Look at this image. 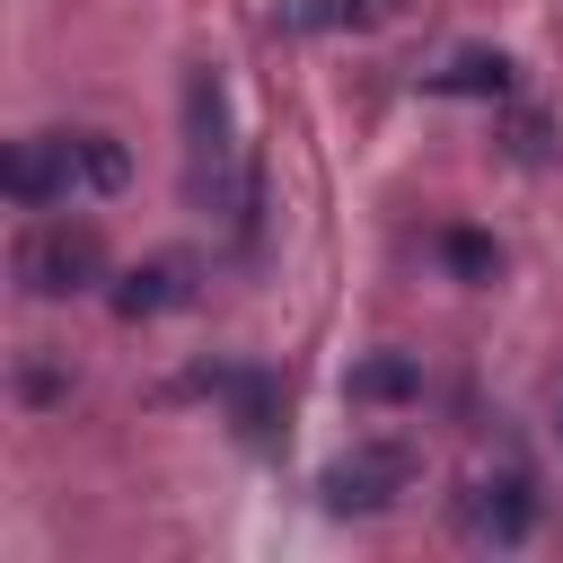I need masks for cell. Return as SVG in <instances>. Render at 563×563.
I'll return each instance as SVG.
<instances>
[{
  "label": "cell",
  "instance_id": "cell-2",
  "mask_svg": "<svg viewBox=\"0 0 563 563\" xmlns=\"http://www.w3.org/2000/svg\"><path fill=\"white\" fill-rule=\"evenodd\" d=\"M9 273H18V290H26V299H79V290H97V282H106V238H97L88 220L44 211V220H26V229H18Z\"/></svg>",
  "mask_w": 563,
  "mask_h": 563
},
{
  "label": "cell",
  "instance_id": "cell-11",
  "mask_svg": "<svg viewBox=\"0 0 563 563\" xmlns=\"http://www.w3.org/2000/svg\"><path fill=\"white\" fill-rule=\"evenodd\" d=\"M554 422H563V405H554Z\"/></svg>",
  "mask_w": 563,
  "mask_h": 563
},
{
  "label": "cell",
  "instance_id": "cell-4",
  "mask_svg": "<svg viewBox=\"0 0 563 563\" xmlns=\"http://www.w3.org/2000/svg\"><path fill=\"white\" fill-rule=\"evenodd\" d=\"M449 510H457V537H475V545H528V528H537V484H528L519 466H501V475H475Z\"/></svg>",
  "mask_w": 563,
  "mask_h": 563
},
{
  "label": "cell",
  "instance_id": "cell-7",
  "mask_svg": "<svg viewBox=\"0 0 563 563\" xmlns=\"http://www.w3.org/2000/svg\"><path fill=\"white\" fill-rule=\"evenodd\" d=\"M413 0H273V35H361V26H387L405 18Z\"/></svg>",
  "mask_w": 563,
  "mask_h": 563
},
{
  "label": "cell",
  "instance_id": "cell-10",
  "mask_svg": "<svg viewBox=\"0 0 563 563\" xmlns=\"http://www.w3.org/2000/svg\"><path fill=\"white\" fill-rule=\"evenodd\" d=\"M440 264H449L457 282H493V273H501V246L475 238V229H440Z\"/></svg>",
  "mask_w": 563,
  "mask_h": 563
},
{
  "label": "cell",
  "instance_id": "cell-5",
  "mask_svg": "<svg viewBox=\"0 0 563 563\" xmlns=\"http://www.w3.org/2000/svg\"><path fill=\"white\" fill-rule=\"evenodd\" d=\"M185 150H194V176L202 185H229V88L220 70H185Z\"/></svg>",
  "mask_w": 563,
  "mask_h": 563
},
{
  "label": "cell",
  "instance_id": "cell-6",
  "mask_svg": "<svg viewBox=\"0 0 563 563\" xmlns=\"http://www.w3.org/2000/svg\"><path fill=\"white\" fill-rule=\"evenodd\" d=\"M106 299H114L123 325H150V317H167V308L194 299V255H150V264H132Z\"/></svg>",
  "mask_w": 563,
  "mask_h": 563
},
{
  "label": "cell",
  "instance_id": "cell-1",
  "mask_svg": "<svg viewBox=\"0 0 563 563\" xmlns=\"http://www.w3.org/2000/svg\"><path fill=\"white\" fill-rule=\"evenodd\" d=\"M132 185V158L114 132L97 123H70V132H26L9 150V202L18 211H53L70 194H123Z\"/></svg>",
  "mask_w": 563,
  "mask_h": 563
},
{
  "label": "cell",
  "instance_id": "cell-3",
  "mask_svg": "<svg viewBox=\"0 0 563 563\" xmlns=\"http://www.w3.org/2000/svg\"><path fill=\"white\" fill-rule=\"evenodd\" d=\"M413 440H352L325 475H317V493H325V510H343V519H369V510H396L405 501V484H413Z\"/></svg>",
  "mask_w": 563,
  "mask_h": 563
},
{
  "label": "cell",
  "instance_id": "cell-9",
  "mask_svg": "<svg viewBox=\"0 0 563 563\" xmlns=\"http://www.w3.org/2000/svg\"><path fill=\"white\" fill-rule=\"evenodd\" d=\"M343 387H352V405H405V396H422V369H413L405 352H378V361H361Z\"/></svg>",
  "mask_w": 563,
  "mask_h": 563
},
{
  "label": "cell",
  "instance_id": "cell-8",
  "mask_svg": "<svg viewBox=\"0 0 563 563\" xmlns=\"http://www.w3.org/2000/svg\"><path fill=\"white\" fill-rule=\"evenodd\" d=\"M431 97H510V53H449L440 70H422Z\"/></svg>",
  "mask_w": 563,
  "mask_h": 563
}]
</instances>
